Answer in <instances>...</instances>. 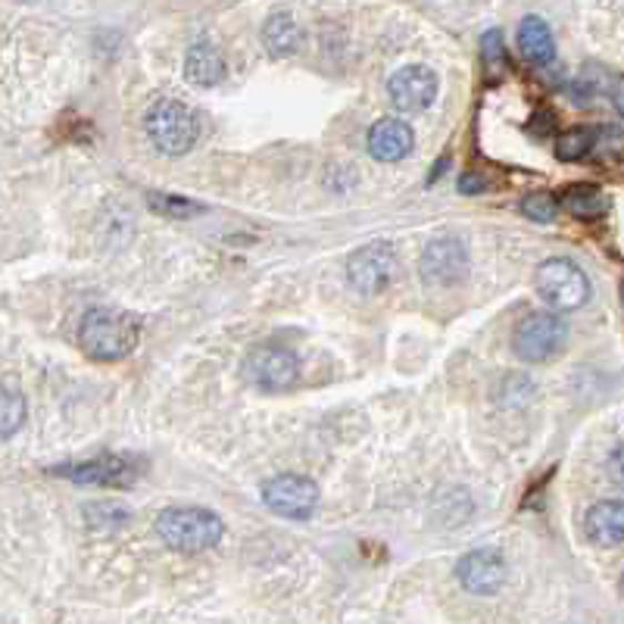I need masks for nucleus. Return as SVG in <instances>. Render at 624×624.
<instances>
[{
    "mask_svg": "<svg viewBox=\"0 0 624 624\" xmlns=\"http://www.w3.org/2000/svg\"><path fill=\"white\" fill-rule=\"evenodd\" d=\"M608 477H612L618 487H624V444L615 446V453L608 456Z\"/></svg>",
    "mask_w": 624,
    "mask_h": 624,
    "instance_id": "nucleus-24",
    "label": "nucleus"
},
{
    "mask_svg": "<svg viewBox=\"0 0 624 624\" xmlns=\"http://www.w3.org/2000/svg\"><path fill=\"white\" fill-rule=\"evenodd\" d=\"M365 148L369 153L379 160V163H400L406 160L415 148V134L412 129L403 122V119H394V115H384L379 119L369 134H365Z\"/></svg>",
    "mask_w": 624,
    "mask_h": 624,
    "instance_id": "nucleus-13",
    "label": "nucleus"
},
{
    "mask_svg": "<svg viewBox=\"0 0 624 624\" xmlns=\"http://www.w3.org/2000/svg\"><path fill=\"white\" fill-rule=\"evenodd\" d=\"M396 275V250L388 241H375L350 253L346 260V281L353 291L372 296L381 294Z\"/></svg>",
    "mask_w": 624,
    "mask_h": 624,
    "instance_id": "nucleus-7",
    "label": "nucleus"
},
{
    "mask_svg": "<svg viewBox=\"0 0 624 624\" xmlns=\"http://www.w3.org/2000/svg\"><path fill=\"white\" fill-rule=\"evenodd\" d=\"M419 269H422V279H425L427 284L450 288V284L465 279L469 250H465V244H462L460 238H434V241L422 250Z\"/></svg>",
    "mask_w": 624,
    "mask_h": 624,
    "instance_id": "nucleus-10",
    "label": "nucleus"
},
{
    "mask_svg": "<svg viewBox=\"0 0 624 624\" xmlns=\"http://www.w3.org/2000/svg\"><path fill=\"white\" fill-rule=\"evenodd\" d=\"M519 48L522 57L534 67H546L556 60V38L541 17H525L519 26Z\"/></svg>",
    "mask_w": 624,
    "mask_h": 624,
    "instance_id": "nucleus-17",
    "label": "nucleus"
},
{
    "mask_svg": "<svg viewBox=\"0 0 624 624\" xmlns=\"http://www.w3.org/2000/svg\"><path fill=\"white\" fill-rule=\"evenodd\" d=\"M157 534L165 546L179 553H203L222 541L225 525L213 510L203 506H175L157 515Z\"/></svg>",
    "mask_w": 624,
    "mask_h": 624,
    "instance_id": "nucleus-2",
    "label": "nucleus"
},
{
    "mask_svg": "<svg viewBox=\"0 0 624 624\" xmlns=\"http://www.w3.org/2000/svg\"><path fill=\"white\" fill-rule=\"evenodd\" d=\"M148 134L153 148L165 157H181L198 144L200 122L198 113L191 107H184L181 100L163 98L150 107L148 113Z\"/></svg>",
    "mask_w": 624,
    "mask_h": 624,
    "instance_id": "nucleus-3",
    "label": "nucleus"
},
{
    "mask_svg": "<svg viewBox=\"0 0 624 624\" xmlns=\"http://www.w3.org/2000/svg\"><path fill=\"white\" fill-rule=\"evenodd\" d=\"M184 79L198 88H215L225 79V57L213 41H198L184 53Z\"/></svg>",
    "mask_w": 624,
    "mask_h": 624,
    "instance_id": "nucleus-15",
    "label": "nucleus"
},
{
    "mask_svg": "<svg viewBox=\"0 0 624 624\" xmlns=\"http://www.w3.org/2000/svg\"><path fill=\"white\" fill-rule=\"evenodd\" d=\"M506 558L496 546H481V550H472L460 558L456 565V577L460 584L469 593H477V596H491L496 593L503 584H506Z\"/></svg>",
    "mask_w": 624,
    "mask_h": 624,
    "instance_id": "nucleus-11",
    "label": "nucleus"
},
{
    "mask_svg": "<svg viewBox=\"0 0 624 624\" xmlns=\"http://www.w3.org/2000/svg\"><path fill=\"white\" fill-rule=\"evenodd\" d=\"M615 107H618V113L624 115V76L618 79V84H615Z\"/></svg>",
    "mask_w": 624,
    "mask_h": 624,
    "instance_id": "nucleus-26",
    "label": "nucleus"
},
{
    "mask_svg": "<svg viewBox=\"0 0 624 624\" xmlns=\"http://www.w3.org/2000/svg\"><path fill=\"white\" fill-rule=\"evenodd\" d=\"M263 48L269 57H275V60H284V57H294L296 50H300V41H303V34H300V26H296V19L291 13H272V17L263 22Z\"/></svg>",
    "mask_w": 624,
    "mask_h": 624,
    "instance_id": "nucleus-16",
    "label": "nucleus"
},
{
    "mask_svg": "<svg viewBox=\"0 0 624 624\" xmlns=\"http://www.w3.org/2000/svg\"><path fill=\"white\" fill-rule=\"evenodd\" d=\"M0 419H3L0 434H3V441H10L19 427H22V422H26V396L7 388V391H3V400H0Z\"/></svg>",
    "mask_w": 624,
    "mask_h": 624,
    "instance_id": "nucleus-20",
    "label": "nucleus"
},
{
    "mask_svg": "<svg viewBox=\"0 0 624 624\" xmlns=\"http://www.w3.org/2000/svg\"><path fill=\"white\" fill-rule=\"evenodd\" d=\"M57 477H69L76 484H98V487H129L138 477V465L129 456H113L103 453L98 460L69 462V465H53L50 469Z\"/></svg>",
    "mask_w": 624,
    "mask_h": 624,
    "instance_id": "nucleus-8",
    "label": "nucleus"
},
{
    "mask_svg": "<svg viewBox=\"0 0 624 624\" xmlns=\"http://www.w3.org/2000/svg\"><path fill=\"white\" fill-rule=\"evenodd\" d=\"M596 148V134L591 129H572V132L558 134L556 141V157L558 160H584L591 150Z\"/></svg>",
    "mask_w": 624,
    "mask_h": 624,
    "instance_id": "nucleus-19",
    "label": "nucleus"
},
{
    "mask_svg": "<svg viewBox=\"0 0 624 624\" xmlns=\"http://www.w3.org/2000/svg\"><path fill=\"white\" fill-rule=\"evenodd\" d=\"M141 325L129 312L119 310H91L84 312L79 325V346L88 360L119 362L125 360L138 346Z\"/></svg>",
    "mask_w": 624,
    "mask_h": 624,
    "instance_id": "nucleus-1",
    "label": "nucleus"
},
{
    "mask_svg": "<svg viewBox=\"0 0 624 624\" xmlns=\"http://www.w3.org/2000/svg\"><path fill=\"white\" fill-rule=\"evenodd\" d=\"M460 191H465V194H469V191H484V181L477 179V175H462Z\"/></svg>",
    "mask_w": 624,
    "mask_h": 624,
    "instance_id": "nucleus-25",
    "label": "nucleus"
},
{
    "mask_svg": "<svg viewBox=\"0 0 624 624\" xmlns=\"http://www.w3.org/2000/svg\"><path fill=\"white\" fill-rule=\"evenodd\" d=\"M388 98L400 113H422L437 98V76L427 67L396 69L388 82Z\"/></svg>",
    "mask_w": 624,
    "mask_h": 624,
    "instance_id": "nucleus-12",
    "label": "nucleus"
},
{
    "mask_svg": "<svg viewBox=\"0 0 624 624\" xmlns=\"http://www.w3.org/2000/svg\"><path fill=\"white\" fill-rule=\"evenodd\" d=\"M622 593H624V575H622Z\"/></svg>",
    "mask_w": 624,
    "mask_h": 624,
    "instance_id": "nucleus-27",
    "label": "nucleus"
},
{
    "mask_svg": "<svg viewBox=\"0 0 624 624\" xmlns=\"http://www.w3.org/2000/svg\"><path fill=\"white\" fill-rule=\"evenodd\" d=\"M584 531L596 546H618L624 543V503L622 500H603L587 510Z\"/></svg>",
    "mask_w": 624,
    "mask_h": 624,
    "instance_id": "nucleus-14",
    "label": "nucleus"
},
{
    "mask_svg": "<svg viewBox=\"0 0 624 624\" xmlns=\"http://www.w3.org/2000/svg\"><path fill=\"white\" fill-rule=\"evenodd\" d=\"M263 503L284 519H306L319 503V487L303 475H275L263 484Z\"/></svg>",
    "mask_w": 624,
    "mask_h": 624,
    "instance_id": "nucleus-9",
    "label": "nucleus"
},
{
    "mask_svg": "<svg viewBox=\"0 0 624 624\" xmlns=\"http://www.w3.org/2000/svg\"><path fill=\"white\" fill-rule=\"evenodd\" d=\"M558 203L550 191H541V194H531V198L522 200V213L531 219V222H553L558 213Z\"/></svg>",
    "mask_w": 624,
    "mask_h": 624,
    "instance_id": "nucleus-21",
    "label": "nucleus"
},
{
    "mask_svg": "<svg viewBox=\"0 0 624 624\" xmlns=\"http://www.w3.org/2000/svg\"><path fill=\"white\" fill-rule=\"evenodd\" d=\"M244 379L269 394L291 391L300 379V360L284 346H253L244 360Z\"/></svg>",
    "mask_w": 624,
    "mask_h": 624,
    "instance_id": "nucleus-6",
    "label": "nucleus"
},
{
    "mask_svg": "<svg viewBox=\"0 0 624 624\" xmlns=\"http://www.w3.org/2000/svg\"><path fill=\"white\" fill-rule=\"evenodd\" d=\"M622 296H624V288H622Z\"/></svg>",
    "mask_w": 624,
    "mask_h": 624,
    "instance_id": "nucleus-28",
    "label": "nucleus"
},
{
    "mask_svg": "<svg viewBox=\"0 0 624 624\" xmlns=\"http://www.w3.org/2000/svg\"><path fill=\"white\" fill-rule=\"evenodd\" d=\"M534 284H537V294L543 296V303L556 312L577 310L591 296V281L581 272V265L572 263V260H562V256L546 260L537 269Z\"/></svg>",
    "mask_w": 624,
    "mask_h": 624,
    "instance_id": "nucleus-4",
    "label": "nucleus"
},
{
    "mask_svg": "<svg viewBox=\"0 0 624 624\" xmlns=\"http://www.w3.org/2000/svg\"><path fill=\"white\" fill-rule=\"evenodd\" d=\"M484 63L491 69H496V63L503 67L506 63V50H503V34L500 32H487L484 34Z\"/></svg>",
    "mask_w": 624,
    "mask_h": 624,
    "instance_id": "nucleus-23",
    "label": "nucleus"
},
{
    "mask_svg": "<svg viewBox=\"0 0 624 624\" xmlns=\"http://www.w3.org/2000/svg\"><path fill=\"white\" fill-rule=\"evenodd\" d=\"M558 203L577 219H596V215H603L608 210L606 194L596 184H572V188H565V194H562Z\"/></svg>",
    "mask_w": 624,
    "mask_h": 624,
    "instance_id": "nucleus-18",
    "label": "nucleus"
},
{
    "mask_svg": "<svg viewBox=\"0 0 624 624\" xmlns=\"http://www.w3.org/2000/svg\"><path fill=\"white\" fill-rule=\"evenodd\" d=\"M565 338H568V325L558 319L556 312H531L512 331V350H515L519 360L546 362L562 353Z\"/></svg>",
    "mask_w": 624,
    "mask_h": 624,
    "instance_id": "nucleus-5",
    "label": "nucleus"
},
{
    "mask_svg": "<svg viewBox=\"0 0 624 624\" xmlns=\"http://www.w3.org/2000/svg\"><path fill=\"white\" fill-rule=\"evenodd\" d=\"M150 203H153L160 213H169V215L200 213L198 203H188V200H181V198H165V194H150Z\"/></svg>",
    "mask_w": 624,
    "mask_h": 624,
    "instance_id": "nucleus-22",
    "label": "nucleus"
}]
</instances>
